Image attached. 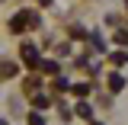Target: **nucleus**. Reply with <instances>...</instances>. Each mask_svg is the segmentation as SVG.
I'll list each match as a JSON object with an SVG mask.
<instances>
[{"mask_svg":"<svg viewBox=\"0 0 128 125\" xmlns=\"http://www.w3.org/2000/svg\"><path fill=\"white\" fill-rule=\"evenodd\" d=\"M38 26V16L29 13V10H22V13H16L13 19H10V29L13 32H22V29H35Z\"/></svg>","mask_w":128,"mask_h":125,"instance_id":"f257e3e1","label":"nucleus"},{"mask_svg":"<svg viewBox=\"0 0 128 125\" xmlns=\"http://www.w3.org/2000/svg\"><path fill=\"white\" fill-rule=\"evenodd\" d=\"M19 55H22V61L29 64V67H38V48L32 45V42H22V48H19Z\"/></svg>","mask_w":128,"mask_h":125,"instance_id":"f03ea898","label":"nucleus"},{"mask_svg":"<svg viewBox=\"0 0 128 125\" xmlns=\"http://www.w3.org/2000/svg\"><path fill=\"white\" fill-rule=\"evenodd\" d=\"M16 71H19V67H16L13 61H3V58H0V77H13Z\"/></svg>","mask_w":128,"mask_h":125,"instance_id":"7ed1b4c3","label":"nucleus"},{"mask_svg":"<svg viewBox=\"0 0 128 125\" xmlns=\"http://www.w3.org/2000/svg\"><path fill=\"white\" fill-rule=\"evenodd\" d=\"M122 87H125V77H122V74H112V77H109V90H112V93H118Z\"/></svg>","mask_w":128,"mask_h":125,"instance_id":"20e7f679","label":"nucleus"},{"mask_svg":"<svg viewBox=\"0 0 128 125\" xmlns=\"http://www.w3.org/2000/svg\"><path fill=\"white\" fill-rule=\"evenodd\" d=\"M77 115H80V119H90V122H93V109H90V103H80V106H77Z\"/></svg>","mask_w":128,"mask_h":125,"instance_id":"39448f33","label":"nucleus"},{"mask_svg":"<svg viewBox=\"0 0 128 125\" xmlns=\"http://www.w3.org/2000/svg\"><path fill=\"white\" fill-rule=\"evenodd\" d=\"M38 67L45 71V74H58L61 67H58V61H38Z\"/></svg>","mask_w":128,"mask_h":125,"instance_id":"423d86ee","label":"nucleus"},{"mask_svg":"<svg viewBox=\"0 0 128 125\" xmlns=\"http://www.w3.org/2000/svg\"><path fill=\"white\" fill-rule=\"evenodd\" d=\"M48 103H51L48 96H32V106H35V109H45Z\"/></svg>","mask_w":128,"mask_h":125,"instance_id":"0eeeda50","label":"nucleus"},{"mask_svg":"<svg viewBox=\"0 0 128 125\" xmlns=\"http://www.w3.org/2000/svg\"><path fill=\"white\" fill-rule=\"evenodd\" d=\"M70 90H74V93H77V96H86V93H90V83H74Z\"/></svg>","mask_w":128,"mask_h":125,"instance_id":"6e6552de","label":"nucleus"},{"mask_svg":"<svg viewBox=\"0 0 128 125\" xmlns=\"http://www.w3.org/2000/svg\"><path fill=\"white\" fill-rule=\"evenodd\" d=\"M90 42H93V48H96V51H106V45H102V39H99V32H93V35H90Z\"/></svg>","mask_w":128,"mask_h":125,"instance_id":"1a4fd4ad","label":"nucleus"},{"mask_svg":"<svg viewBox=\"0 0 128 125\" xmlns=\"http://www.w3.org/2000/svg\"><path fill=\"white\" fill-rule=\"evenodd\" d=\"M26 122H29V125H45V119H42L38 112H29V119H26Z\"/></svg>","mask_w":128,"mask_h":125,"instance_id":"9d476101","label":"nucleus"},{"mask_svg":"<svg viewBox=\"0 0 128 125\" xmlns=\"http://www.w3.org/2000/svg\"><path fill=\"white\" fill-rule=\"evenodd\" d=\"M112 61H115V64H128V55H125V51H115Z\"/></svg>","mask_w":128,"mask_h":125,"instance_id":"9b49d317","label":"nucleus"},{"mask_svg":"<svg viewBox=\"0 0 128 125\" xmlns=\"http://www.w3.org/2000/svg\"><path fill=\"white\" fill-rule=\"evenodd\" d=\"M54 90H70V83H67V77H58V80H54Z\"/></svg>","mask_w":128,"mask_h":125,"instance_id":"f8f14e48","label":"nucleus"},{"mask_svg":"<svg viewBox=\"0 0 128 125\" xmlns=\"http://www.w3.org/2000/svg\"><path fill=\"white\" fill-rule=\"evenodd\" d=\"M58 112H61V119H64V122H67V119H70V109H67V106H64V103H61V106H58Z\"/></svg>","mask_w":128,"mask_h":125,"instance_id":"ddd939ff","label":"nucleus"},{"mask_svg":"<svg viewBox=\"0 0 128 125\" xmlns=\"http://www.w3.org/2000/svg\"><path fill=\"white\" fill-rule=\"evenodd\" d=\"M115 39H118V42H122V45H128V32H118V35H115Z\"/></svg>","mask_w":128,"mask_h":125,"instance_id":"4468645a","label":"nucleus"},{"mask_svg":"<svg viewBox=\"0 0 128 125\" xmlns=\"http://www.w3.org/2000/svg\"><path fill=\"white\" fill-rule=\"evenodd\" d=\"M125 10H128V3H125Z\"/></svg>","mask_w":128,"mask_h":125,"instance_id":"2eb2a0df","label":"nucleus"},{"mask_svg":"<svg viewBox=\"0 0 128 125\" xmlns=\"http://www.w3.org/2000/svg\"><path fill=\"white\" fill-rule=\"evenodd\" d=\"M0 125H3V122H0Z\"/></svg>","mask_w":128,"mask_h":125,"instance_id":"dca6fc26","label":"nucleus"}]
</instances>
